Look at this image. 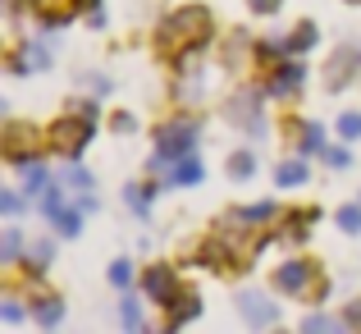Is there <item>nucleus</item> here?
<instances>
[{
  "label": "nucleus",
  "mask_w": 361,
  "mask_h": 334,
  "mask_svg": "<svg viewBox=\"0 0 361 334\" xmlns=\"http://www.w3.org/2000/svg\"><path fill=\"white\" fill-rule=\"evenodd\" d=\"M274 184H279V188H298V184H307V165H302V160H283V165L274 169Z\"/></svg>",
  "instance_id": "obj_18"
},
{
  "label": "nucleus",
  "mask_w": 361,
  "mask_h": 334,
  "mask_svg": "<svg viewBox=\"0 0 361 334\" xmlns=\"http://www.w3.org/2000/svg\"><path fill=\"white\" fill-rule=\"evenodd\" d=\"M64 188H78V193H87V188H92V174L78 165V160H73V165L64 169Z\"/></svg>",
  "instance_id": "obj_28"
},
{
  "label": "nucleus",
  "mask_w": 361,
  "mask_h": 334,
  "mask_svg": "<svg viewBox=\"0 0 361 334\" xmlns=\"http://www.w3.org/2000/svg\"><path fill=\"white\" fill-rule=\"evenodd\" d=\"M229 174L233 179H252L256 174V151H233L229 156Z\"/></svg>",
  "instance_id": "obj_22"
},
{
  "label": "nucleus",
  "mask_w": 361,
  "mask_h": 334,
  "mask_svg": "<svg viewBox=\"0 0 361 334\" xmlns=\"http://www.w3.org/2000/svg\"><path fill=\"white\" fill-rule=\"evenodd\" d=\"M32 321H37V326H46V330H55L64 321V302L51 298V293H32Z\"/></svg>",
  "instance_id": "obj_9"
},
{
  "label": "nucleus",
  "mask_w": 361,
  "mask_h": 334,
  "mask_svg": "<svg viewBox=\"0 0 361 334\" xmlns=\"http://www.w3.org/2000/svg\"><path fill=\"white\" fill-rule=\"evenodd\" d=\"M302 330H307V334H325V330H343V321H329V316H307V321H302Z\"/></svg>",
  "instance_id": "obj_32"
},
{
  "label": "nucleus",
  "mask_w": 361,
  "mask_h": 334,
  "mask_svg": "<svg viewBox=\"0 0 361 334\" xmlns=\"http://www.w3.org/2000/svg\"><path fill=\"white\" fill-rule=\"evenodd\" d=\"M119 321H123V330H142V311H137V298H123V307H119Z\"/></svg>",
  "instance_id": "obj_31"
},
{
  "label": "nucleus",
  "mask_w": 361,
  "mask_h": 334,
  "mask_svg": "<svg viewBox=\"0 0 361 334\" xmlns=\"http://www.w3.org/2000/svg\"><path fill=\"white\" fill-rule=\"evenodd\" d=\"M46 64H51L46 46H23V51L9 60V69H14V73H32V69H46Z\"/></svg>",
  "instance_id": "obj_13"
},
{
  "label": "nucleus",
  "mask_w": 361,
  "mask_h": 334,
  "mask_svg": "<svg viewBox=\"0 0 361 334\" xmlns=\"http://www.w3.org/2000/svg\"><path fill=\"white\" fill-rule=\"evenodd\" d=\"M169 311H174V316H169V330H183V326H192V321L202 316V298H197V293H183Z\"/></svg>",
  "instance_id": "obj_12"
},
{
  "label": "nucleus",
  "mask_w": 361,
  "mask_h": 334,
  "mask_svg": "<svg viewBox=\"0 0 361 334\" xmlns=\"http://www.w3.org/2000/svg\"><path fill=\"white\" fill-rule=\"evenodd\" d=\"M23 193L27 197L46 193V165H42V160H27V165H23Z\"/></svg>",
  "instance_id": "obj_20"
},
{
  "label": "nucleus",
  "mask_w": 361,
  "mask_h": 334,
  "mask_svg": "<svg viewBox=\"0 0 361 334\" xmlns=\"http://www.w3.org/2000/svg\"><path fill=\"white\" fill-rule=\"evenodd\" d=\"M73 14H78L73 5H64V9H55V5H37V23H42V28H64V23H73Z\"/></svg>",
  "instance_id": "obj_17"
},
{
  "label": "nucleus",
  "mask_w": 361,
  "mask_h": 334,
  "mask_svg": "<svg viewBox=\"0 0 361 334\" xmlns=\"http://www.w3.org/2000/svg\"><path fill=\"white\" fill-rule=\"evenodd\" d=\"M353 69H357V60H353V55H338V60H334V69L325 73V78H329V92H343V88H348V78H353Z\"/></svg>",
  "instance_id": "obj_19"
},
{
  "label": "nucleus",
  "mask_w": 361,
  "mask_h": 334,
  "mask_svg": "<svg viewBox=\"0 0 361 334\" xmlns=\"http://www.w3.org/2000/svg\"><path fill=\"white\" fill-rule=\"evenodd\" d=\"M348 5H361V0H348Z\"/></svg>",
  "instance_id": "obj_42"
},
{
  "label": "nucleus",
  "mask_w": 361,
  "mask_h": 334,
  "mask_svg": "<svg viewBox=\"0 0 361 334\" xmlns=\"http://www.w3.org/2000/svg\"><path fill=\"white\" fill-rule=\"evenodd\" d=\"M142 289H147V298L160 302V307H174V302L183 298V280H178L169 266H151V270L142 275Z\"/></svg>",
  "instance_id": "obj_5"
},
{
  "label": "nucleus",
  "mask_w": 361,
  "mask_h": 334,
  "mask_svg": "<svg viewBox=\"0 0 361 334\" xmlns=\"http://www.w3.org/2000/svg\"><path fill=\"white\" fill-rule=\"evenodd\" d=\"M18 256H23V234H18V229H9L5 238H0V261H18Z\"/></svg>",
  "instance_id": "obj_23"
},
{
  "label": "nucleus",
  "mask_w": 361,
  "mask_h": 334,
  "mask_svg": "<svg viewBox=\"0 0 361 334\" xmlns=\"http://www.w3.org/2000/svg\"><path fill=\"white\" fill-rule=\"evenodd\" d=\"M123 197H128V206H133V215H137V220H147V215H151V188L128 184V188H123Z\"/></svg>",
  "instance_id": "obj_21"
},
{
  "label": "nucleus",
  "mask_w": 361,
  "mask_h": 334,
  "mask_svg": "<svg viewBox=\"0 0 361 334\" xmlns=\"http://www.w3.org/2000/svg\"><path fill=\"white\" fill-rule=\"evenodd\" d=\"M69 5H73V9H87V14H92V9H101V0H69Z\"/></svg>",
  "instance_id": "obj_41"
},
{
  "label": "nucleus",
  "mask_w": 361,
  "mask_h": 334,
  "mask_svg": "<svg viewBox=\"0 0 361 334\" xmlns=\"http://www.w3.org/2000/svg\"><path fill=\"white\" fill-rule=\"evenodd\" d=\"M302 151H325V129L320 124H302Z\"/></svg>",
  "instance_id": "obj_27"
},
{
  "label": "nucleus",
  "mask_w": 361,
  "mask_h": 334,
  "mask_svg": "<svg viewBox=\"0 0 361 334\" xmlns=\"http://www.w3.org/2000/svg\"><path fill=\"white\" fill-rule=\"evenodd\" d=\"M73 206H78L82 215H92V211H97V197H92V193H82V197H78V202H73Z\"/></svg>",
  "instance_id": "obj_40"
},
{
  "label": "nucleus",
  "mask_w": 361,
  "mask_h": 334,
  "mask_svg": "<svg viewBox=\"0 0 361 334\" xmlns=\"http://www.w3.org/2000/svg\"><path fill=\"white\" fill-rule=\"evenodd\" d=\"M211 37H215L211 9H206V5H183V9H174V14L160 23V32H156V51H160V55H169V60H183V55L202 51Z\"/></svg>",
  "instance_id": "obj_1"
},
{
  "label": "nucleus",
  "mask_w": 361,
  "mask_h": 334,
  "mask_svg": "<svg viewBox=\"0 0 361 334\" xmlns=\"http://www.w3.org/2000/svg\"><path fill=\"white\" fill-rule=\"evenodd\" d=\"M110 129H115V133H133V129H137V119H133V114H115V119H110Z\"/></svg>",
  "instance_id": "obj_37"
},
{
  "label": "nucleus",
  "mask_w": 361,
  "mask_h": 334,
  "mask_svg": "<svg viewBox=\"0 0 361 334\" xmlns=\"http://www.w3.org/2000/svg\"><path fill=\"white\" fill-rule=\"evenodd\" d=\"M0 211L5 215H23V193H9L5 188V193H0Z\"/></svg>",
  "instance_id": "obj_34"
},
{
  "label": "nucleus",
  "mask_w": 361,
  "mask_h": 334,
  "mask_svg": "<svg viewBox=\"0 0 361 334\" xmlns=\"http://www.w3.org/2000/svg\"><path fill=\"white\" fill-rule=\"evenodd\" d=\"M46 142H51L55 156L78 160L82 151H87V142H92V119H82V114H64V119H55L51 129H46Z\"/></svg>",
  "instance_id": "obj_2"
},
{
  "label": "nucleus",
  "mask_w": 361,
  "mask_h": 334,
  "mask_svg": "<svg viewBox=\"0 0 361 334\" xmlns=\"http://www.w3.org/2000/svg\"><path fill=\"white\" fill-rule=\"evenodd\" d=\"M325 160H329L334 169H348V160H353V156H348L343 147H325Z\"/></svg>",
  "instance_id": "obj_35"
},
{
  "label": "nucleus",
  "mask_w": 361,
  "mask_h": 334,
  "mask_svg": "<svg viewBox=\"0 0 361 334\" xmlns=\"http://www.w3.org/2000/svg\"><path fill=\"white\" fill-rule=\"evenodd\" d=\"M37 211H42L46 220H60V215H64V197H60V188H46V193H42V206H37Z\"/></svg>",
  "instance_id": "obj_24"
},
{
  "label": "nucleus",
  "mask_w": 361,
  "mask_h": 334,
  "mask_svg": "<svg viewBox=\"0 0 361 334\" xmlns=\"http://www.w3.org/2000/svg\"><path fill=\"white\" fill-rule=\"evenodd\" d=\"M0 321H5V326H23V307H18V302L14 298H5V302H0Z\"/></svg>",
  "instance_id": "obj_33"
},
{
  "label": "nucleus",
  "mask_w": 361,
  "mask_h": 334,
  "mask_svg": "<svg viewBox=\"0 0 361 334\" xmlns=\"http://www.w3.org/2000/svg\"><path fill=\"white\" fill-rule=\"evenodd\" d=\"M338 229H343V234H361V202H353V206L338 211Z\"/></svg>",
  "instance_id": "obj_29"
},
{
  "label": "nucleus",
  "mask_w": 361,
  "mask_h": 334,
  "mask_svg": "<svg viewBox=\"0 0 361 334\" xmlns=\"http://www.w3.org/2000/svg\"><path fill=\"white\" fill-rule=\"evenodd\" d=\"M37 151H42V133H37L32 124H9V129H5V142H0L5 165L23 169L27 160H37Z\"/></svg>",
  "instance_id": "obj_4"
},
{
  "label": "nucleus",
  "mask_w": 361,
  "mask_h": 334,
  "mask_svg": "<svg viewBox=\"0 0 361 334\" xmlns=\"http://www.w3.org/2000/svg\"><path fill=\"white\" fill-rule=\"evenodd\" d=\"M73 114H82V119L97 124V101H78V110H73Z\"/></svg>",
  "instance_id": "obj_39"
},
{
  "label": "nucleus",
  "mask_w": 361,
  "mask_h": 334,
  "mask_svg": "<svg viewBox=\"0 0 361 334\" xmlns=\"http://www.w3.org/2000/svg\"><path fill=\"white\" fill-rule=\"evenodd\" d=\"M247 5H252V9H256V14H274V9H279V5H283V0H247Z\"/></svg>",
  "instance_id": "obj_38"
},
{
  "label": "nucleus",
  "mask_w": 361,
  "mask_h": 334,
  "mask_svg": "<svg viewBox=\"0 0 361 334\" xmlns=\"http://www.w3.org/2000/svg\"><path fill=\"white\" fill-rule=\"evenodd\" d=\"M307 83V64L298 60V55H288L283 64H274V78L265 83V97H274V101H283V97H293V92Z\"/></svg>",
  "instance_id": "obj_8"
},
{
  "label": "nucleus",
  "mask_w": 361,
  "mask_h": 334,
  "mask_svg": "<svg viewBox=\"0 0 361 334\" xmlns=\"http://www.w3.org/2000/svg\"><path fill=\"white\" fill-rule=\"evenodd\" d=\"M169 184H183V188L202 184V160H197V156H178V160H174V174H169Z\"/></svg>",
  "instance_id": "obj_14"
},
{
  "label": "nucleus",
  "mask_w": 361,
  "mask_h": 334,
  "mask_svg": "<svg viewBox=\"0 0 361 334\" xmlns=\"http://www.w3.org/2000/svg\"><path fill=\"white\" fill-rule=\"evenodd\" d=\"M316 42H320L316 23H298V28L288 32V55H307L311 46H316Z\"/></svg>",
  "instance_id": "obj_16"
},
{
  "label": "nucleus",
  "mask_w": 361,
  "mask_h": 334,
  "mask_svg": "<svg viewBox=\"0 0 361 334\" xmlns=\"http://www.w3.org/2000/svg\"><path fill=\"white\" fill-rule=\"evenodd\" d=\"M252 60H256V64H265V69L283 64V60H288V37H283V42H279V37H261V42L252 46Z\"/></svg>",
  "instance_id": "obj_10"
},
{
  "label": "nucleus",
  "mask_w": 361,
  "mask_h": 334,
  "mask_svg": "<svg viewBox=\"0 0 361 334\" xmlns=\"http://www.w3.org/2000/svg\"><path fill=\"white\" fill-rule=\"evenodd\" d=\"M51 256H55V243H51V238H37L32 247H23V261H27V270H37V275H42L46 266H51Z\"/></svg>",
  "instance_id": "obj_15"
},
{
  "label": "nucleus",
  "mask_w": 361,
  "mask_h": 334,
  "mask_svg": "<svg viewBox=\"0 0 361 334\" xmlns=\"http://www.w3.org/2000/svg\"><path fill=\"white\" fill-rule=\"evenodd\" d=\"M110 284H115V289H123V293L133 289V266L123 261V256H119V261H110Z\"/></svg>",
  "instance_id": "obj_26"
},
{
  "label": "nucleus",
  "mask_w": 361,
  "mask_h": 334,
  "mask_svg": "<svg viewBox=\"0 0 361 334\" xmlns=\"http://www.w3.org/2000/svg\"><path fill=\"white\" fill-rule=\"evenodd\" d=\"M343 330H361V298L343 311Z\"/></svg>",
  "instance_id": "obj_36"
},
{
  "label": "nucleus",
  "mask_w": 361,
  "mask_h": 334,
  "mask_svg": "<svg viewBox=\"0 0 361 334\" xmlns=\"http://www.w3.org/2000/svg\"><path fill=\"white\" fill-rule=\"evenodd\" d=\"M311 280H316V266L302 261V256H293V261H283L279 270H274V289H279V293H293V298L320 302V298L329 293V284H311Z\"/></svg>",
  "instance_id": "obj_3"
},
{
  "label": "nucleus",
  "mask_w": 361,
  "mask_h": 334,
  "mask_svg": "<svg viewBox=\"0 0 361 334\" xmlns=\"http://www.w3.org/2000/svg\"><path fill=\"white\" fill-rule=\"evenodd\" d=\"M192 147H197V129H192V124H165V129L156 133V151L165 160L192 156Z\"/></svg>",
  "instance_id": "obj_7"
},
{
  "label": "nucleus",
  "mask_w": 361,
  "mask_h": 334,
  "mask_svg": "<svg viewBox=\"0 0 361 334\" xmlns=\"http://www.w3.org/2000/svg\"><path fill=\"white\" fill-rule=\"evenodd\" d=\"M238 311H243V321L252 330H270L274 321H279V307H274L265 293H256V289H238Z\"/></svg>",
  "instance_id": "obj_6"
},
{
  "label": "nucleus",
  "mask_w": 361,
  "mask_h": 334,
  "mask_svg": "<svg viewBox=\"0 0 361 334\" xmlns=\"http://www.w3.org/2000/svg\"><path fill=\"white\" fill-rule=\"evenodd\" d=\"M279 215V206L274 202H247V206H238V211L229 215L233 225H265V220H274Z\"/></svg>",
  "instance_id": "obj_11"
},
{
  "label": "nucleus",
  "mask_w": 361,
  "mask_h": 334,
  "mask_svg": "<svg viewBox=\"0 0 361 334\" xmlns=\"http://www.w3.org/2000/svg\"><path fill=\"white\" fill-rule=\"evenodd\" d=\"M55 229H60V234H69V238H78L82 234V211H69V206H64V215L55 220Z\"/></svg>",
  "instance_id": "obj_30"
},
{
  "label": "nucleus",
  "mask_w": 361,
  "mask_h": 334,
  "mask_svg": "<svg viewBox=\"0 0 361 334\" xmlns=\"http://www.w3.org/2000/svg\"><path fill=\"white\" fill-rule=\"evenodd\" d=\"M338 138H343V142H357V138H361V114H357V110L338 114Z\"/></svg>",
  "instance_id": "obj_25"
}]
</instances>
